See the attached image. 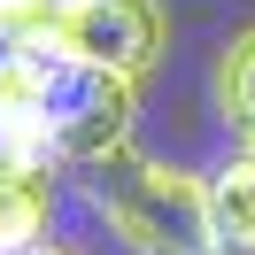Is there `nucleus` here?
<instances>
[{
    "label": "nucleus",
    "mask_w": 255,
    "mask_h": 255,
    "mask_svg": "<svg viewBox=\"0 0 255 255\" xmlns=\"http://www.w3.org/2000/svg\"><path fill=\"white\" fill-rule=\"evenodd\" d=\"M0 93L47 116V131H54V155H62V162H78V170H93V162L124 155V139H131V116H139V101H131V78L78 62V54H70L54 31H23L16 78L0 85Z\"/></svg>",
    "instance_id": "obj_1"
},
{
    "label": "nucleus",
    "mask_w": 255,
    "mask_h": 255,
    "mask_svg": "<svg viewBox=\"0 0 255 255\" xmlns=\"http://www.w3.org/2000/svg\"><path fill=\"white\" fill-rule=\"evenodd\" d=\"M39 8H54V0H0V23H23V16H39Z\"/></svg>",
    "instance_id": "obj_9"
},
{
    "label": "nucleus",
    "mask_w": 255,
    "mask_h": 255,
    "mask_svg": "<svg viewBox=\"0 0 255 255\" xmlns=\"http://www.w3.org/2000/svg\"><path fill=\"white\" fill-rule=\"evenodd\" d=\"M54 8H78V0H54ZM54 8H47V16H54Z\"/></svg>",
    "instance_id": "obj_11"
},
{
    "label": "nucleus",
    "mask_w": 255,
    "mask_h": 255,
    "mask_svg": "<svg viewBox=\"0 0 255 255\" xmlns=\"http://www.w3.org/2000/svg\"><path fill=\"white\" fill-rule=\"evenodd\" d=\"M23 255H70V248H54V240H39V248H23Z\"/></svg>",
    "instance_id": "obj_10"
},
{
    "label": "nucleus",
    "mask_w": 255,
    "mask_h": 255,
    "mask_svg": "<svg viewBox=\"0 0 255 255\" xmlns=\"http://www.w3.org/2000/svg\"><path fill=\"white\" fill-rule=\"evenodd\" d=\"M209 93H217V116L240 147H255V23L224 39L217 70H209Z\"/></svg>",
    "instance_id": "obj_5"
},
{
    "label": "nucleus",
    "mask_w": 255,
    "mask_h": 255,
    "mask_svg": "<svg viewBox=\"0 0 255 255\" xmlns=\"http://www.w3.org/2000/svg\"><path fill=\"white\" fill-rule=\"evenodd\" d=\"M47 162H62V155H54L47 116L0 93V170H8V178H47Z\"/></svg>",
    "instance_id": "obj_6"
},
{
    "label": "nucleus",
    "mask_w": 255,
    "mask_h": 255,
    "mask_svg": "<svg viewBox=\"0 0 255 255\" xmlns=\"http://www.w3.org/2000/svg\"><path fill=\"white\" fill-rule=\"evenodd\" d=\"M47 31L62 39L78 62L116 70V78H131V85L162 62V47H170V16H162V0H78V8H54Z\"/></svg>",
    "instance_id": "obj_3"
},
{
    "label": "nucleus",
    "mask_w": 255,
    "mask_h": 255,
    "mask_svg": "<svg viewBox=\"0 0 255 255\" xmlns=\"http://www.w3.org/2000/svg\"><path fill=\"white\" fill-rule=\"evenodd\" d=\"M93 209L131 255H217L209 178L193 170H170L147 155H109L93 162Z\"/></svg>",
    "instance_id": "obj_2"
},
{
    "label": "nucleus",
    "mask_w": 255,
    "mask_h": 255,
    "mask_svg": "<svg viewBox=\"0 0 255 255\" xmlns=\"http://www.w3.org/2000/svg\"><path fill=\"white\" fill-rule=\"evenodd\" d=\"M47 209H54L47 178H8L0 170V255L39 248V240H47Z\"/></svg>",
    "instance_id": "obj_7"
},
{
    "label": "nucleus",
    "mask_w": 255,
    "mask_h": 255,
    "mask_svg": "<svg viewBox=\"0 0 255 255\" xmlns=\"http://www.w3.org/2000/svg\"><path fill=\"white\" fill-rule=\"evenodd\" d=\"M209 224H217V255H255V147L209 170Z\"/></svg>",
    "instance_id": "obj_4"
},
{
    "label": "nucleus",
    "mask_w": 255,
    "mask_h": 255,
    "mask_svg": "<svg viewBox=\"0 0 255 255\" xmlns=\"http://www.w3.org/2000/svg\"><path fill=\"white\" fill-rule=\"evenodd\" d=\"M16 54H23V31H16V23H0V85L16 78Z\"/></svg>",
    "instance_id": "obj_8"
}]
</instances>
